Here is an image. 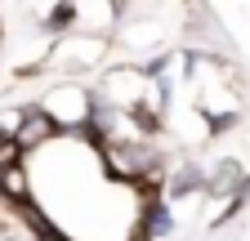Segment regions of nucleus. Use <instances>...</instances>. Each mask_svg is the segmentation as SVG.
I'll use <instances>...</instances> for the list:
<instances>
[{"instance_id": "1", "label": "nucleus", "mask_w": 250, "mask_h": 241, "mask_svg": "<svg viewBox=\"0 0 250 241\" xmlns=\"http://www.w3.org/2000/svg\"><path fill=\"white\" fill-rule=\"evenodd\" d=\"M94 103L99 107H112V112H134V116H147V120H161L166 112V85L156 80L143 63H107L94 72Z\"/></svg>"}, {"instance_id": "2", "label": "nucleus", "mask_w": 250, "mask_h": 241, "mask_svg": "<svg viewBox=\"0 0 250 241\" xmlns=\"http://www.w3.org/2000/svg\"><path fill=\"white\" fill-rule=\"evenodd\" d=\"M36 103L58 134H89V120H94V89L81 76H54L36 89Z\"/></svg>"}, {"instance_id": "3", "label": "nucleus", "mask_w": 250, "mask_h": 241, "mask_svg": "<svg viewBox=\"0 0 250 241\" xmlns=\"http://www.w3.org/2000/svg\"><path fill=\"white\" fill-rule=\"evenodd\" d=\"M112 63V40L107 36H76V32H62L49 40L45 54V67L58 76H94L99 67Z\"/></svg>"}, {"instance_id": "4", "label": "nucleus", "mask_w": 250, "mask_h": 241, "mask_svg": "<svg viewBox=\"0 0 250 241\" xmlns=\"http://www.w3.org/2000/svg\"><path fill=\"white\" fill-rule=\"evenodd\" d=\"M54 134H58L54 120H49L36 103H22V107H18V120H14V130H9V143L27 157V152H36V147H45Z\"/></svg>"}, {"instance_id": "5", "label": "nucleus", "mask_w": 250, "mask_h": 241, "mask_svg": "<svg viewBox=\"0 0 250 241\" xmlns=\"http://www.w3.org/2000/svg\"><path fill=\"white\" fill-rule=\"evenodd\" d=\"M58 5H62V0H22L27 18H36V22H41V18H49V14H54Z\"/></svg>"}, {"instance_id": "6", "label": "nucleus", "mask_w": 250, "mask_h": 241, "mask_svg": "<svg viewBox=\"0 0 250 241\" xmlns=\"http://www.w3.org/2000/svg\"><path fill=\"white\" fill-rule=\"evenodd\" d=\"M18 157H22V152H18L14 143H9V134L0 130V165H9V161H18Z\"/></svg>"}]
</instances>
